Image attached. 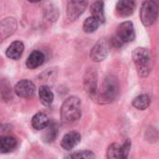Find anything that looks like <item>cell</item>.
Instances as JSON below:
<instances>
[{
	"label": "cell",
	"instance_id": "1",
	"mask_svg": "<svg viewBox=\"0 0 159 159\" xmlns=\"http://www.w3.org/2000/svg\"><path fill=\"white\" fill-rule=\"evenodd\" d=\"M119 95V83L116 77L110 75L104 79L101 87L98 91L92 100L98 104H109L116 99Z\"/></svg>",
	"mask_w": 159,
	"mask_h": 159
},
{
	"label": "cell",
	"instance_id": "2",
	"mask_svg": "<svg viewBox=\"0 0 159 159\" xmlns=\"http://www.w3.org/2000/svg\"><path fill=\"white\" fill-rule=\"evenodd\" d=\"M82 116V102L77 97L67 98L60 109L61 122L65 125H72Z\"/></svg>",
	"mask_w": 159,
	"mask_h": 159
},
{
	"label": "cell",
	"instance_id": "3",
	"mask_svg": "<svg viewBox=\"0 0 159 159\" xmlns=\"http://www.w3.org/2000/svg\"><path fill=\"white\" fill-rule=\"evenodd\" d=\"M132 59L140 77H147L152 68L151 52L146 48H137L132 52Z\"/></svg>",
	"mask_w": 159,
	"mask_h": 159
},
{
	"label": "cell",
	"instance_id": "4",
	"mask_svg": "<svg viewBox=\"0 0 159 159\" xmlns=\"http://www.w3.org/2000/svg\"><path fill=\"white\" fill-rule=\"evenodd\" d=\"M159 15V1L158 0H145L139 11V18L141 23L146 27L152 25Z\"/></svg>",
	"mask_w": 159,
	"mask_h": 159
},
{
	"label": "cell",
	"instance_id": "5",
	"mask_svg": "<svg viewBox=\"0 0 159 159\" xmlns=\"http://www.w3.org/2000/svg\"><path fill=\"white\" fill-rule=\"evenodd\" d=\"M136 32L134 29V25L130 21L124 22L119 25L116 29L115 37L112 39V44L115 47H120L125 43L131 42L135 39Z\"/></svg>",
	"mask_w": 159,
	"mask_h": 159
},
{
	"label": "cell",
	"instance_id": "6",
	"mask_svg": "<svg viewBox=\"0 0 159 159\" xmlns=\"http://www.w3.org/2000/svg\"><path fill=\"white\" fill-rule=\"evenodd\" d=\"M131 149L130 139H126L122 145L111 143L107 150V159H127Z\"/></svg>",
	"mask_w": 159,
	"mask_h": 159
},
{
	"label": "cell",
	"instance_id": "7",
	"mask_svg": "<svg viewBox=\"0 0 159 159\" xmlns=\"http://www.w3.org/2000/svg\"><path fill=\"white\" fill-rule=\"evenodd\" d=\"M89 0H67L66 15L71 22L76 21L86 10Z\"/></svg>",
	"mask_w": 159,
	"mask_h": 159
},
{
	"label": "cell",
	"instance_id": "8",
	"mask_svg": "<svg viewBox=\"0 0 159 159\" xmlns=\"http://www.w3.org/2000/svg\"><path fill=\"white\" fill-rule=\"evenodd\" d=\"M110 44L111 42L107 39H100L91 50V59L94 62L98 63L105 60L108 54L110 53Z\"/></svg>",
	"mask_w": 159,
	"mask_h": 159
},
{
	"label": "cell",
	"instance_id": "9",
	"mask_svg": "<svg viewBox=\"0 0 159 159\" xmlns=\"http://www.w3.org/2000/svg\"><path fill=\"white\" fill-rule=\"evenodd\" d=\"M15 94L24 98H30L36 93V85L30 80H21L14 86Z\"/></svg>",
	"mask_w": 159,
	"mask_h": 159
},
{
	"label": "cell",
	"instance_id": "10",
	"mask_svg": "<svg viewBox=\"0 0 159 159\" xmlns=\"http://www.w3.org/2000/svg\"><path fill=\"white\" fill-rule=\"evenodd\" d=\"M84 85L85 91L88 93L90 98L92 99L97 91H98V75L97 72L93 69H88L85 72L84 78Z\"/></svg>",
	"mask_w": 159,
	"mask_h": 159
},
{
	"label": "cell",
	"instance_id": "11",
	"mask_svg": "<svg viewBox=\"0 0 159 159\" xmlns=\"http://www.w3.org/2000/svg\"><path fill=\"white\" fill-rule=\"evenodd\" d=\"M17 29V22L14 18H6L0 22V43L11 36Z\"/></svg>",
	"mask_w": 159,
	"mask_h": 159
},
{
	"label": "cell",
	"instance_id": "12",
	"mask_svg": "<svg viewBox=\"0 0 159 159\" xmlns=\"http://www.w3.org/2000/svg\"><path fill=\"white\" fill-rule=\"evenodd\" d=\"M81 139H82V136L79 132L77 131H70L68 133H66L62 140H61V147L64 149V150H66V151H70L72 150L74 147H76L80 142H81Z\"/></svg>",
	"mask_w": 159,
	"mask_h": 159
},
{
	"label": "cell",
	"instance_id": "13",
	"mask_svg": "<svg viewBox=\"0 0 159 159\" xmlns=\"http://www.w3.org/2000/svg\"><path fill=\"white\" fill-rule=\"evenodd\" d=\"M136 9V0H119L116 4V12L121 17H128Z\"/></svg>",
	"mask_w": 159,
	"mask_h": 159
},
{
	"label": "cell",
	"instance_id": "14",
	"mask_svg": "<svg viewBox=\"0 0 159 159\" xmlns=\"http://www.w3.org/2000/svg\"><path fill=\"white\" fill-rule=\"evenodd\" d=\"M24 51H25L24 43L20 40H15L8 47V49L6 51V55L10 59L18 60L23 55Z\"/></svg>",
	"mask_w": 159,
	"mask_h": 159
},
{
	"label": "cell",
	"instance_id": "15",
	"mask_svg": "<svg viewBox=\"0 0 159 159\" xmlns=\"http://www.w3.org/2000/svg\"><path fill=\"white\" fill-rule=\"evenodd\" d=\"M18 145V141L14 137L0 136V152L9 153L13 152Z\"/></svg>",
	"mask_w": 159,
	"mask_h": 159
},
{
	"label": "cell",
	"instance_id": "16",
	"mask_svg": "<svg viewBox=\"0 0 159 159\" xmlns=\"http://www.w3.org/2000/svg\"><path fill=\"white\" fill-rule=\"evenodd\" d=\"M45 61V55L40 51H33L26 60V66L29 69H35L40 66Z\"/></svg>",
	"mask_w": 159,
	"mask_h": 159
},
{
	"label": "cell",
	"instance_id": "17",
	"mask_svg": "<svg viewBox=\"0 0 159 159\" xmlns=\"http://www.w3.org/2000/svg\"><path fill=\"white\" fill-rule=\"evenodd\" d=\"M39 100H40L41 104L46 106V107L51 106L52 104L53 98H54V96H53L52 89L47 85H42L39 87Z\"/></svg>",
	"mask_w": 159,
	"mask_h": 159
},
{
	"label": "cell",
	"instance_id": "18",
	"mask_svg": "<svg viewBox=\"0 0 159 159\" xmlns=\"http://www.w3.org/2000/svg\"><path fill=\"white\" fill-rule=\"evenodd\" d=\"M31 124H32V126L36 130H43L49 125L50 120L45 113L38 112L37 114H35L33 116V118L31 120Z\"/></svg>",
	"mask_w": 159,
	"mask_h": 159
},
{
	"label": "cell",
	"instance_id": "19",
	"mask_svg": "<svg viewBox=\"0 0 159 159\" xmlns=\"http://www.w3.org/2000/svg\"><path fill=\"white\" fill-rule=\"evenodd\" d=\"M91 13L92 16L95 17L100 25L105 23L106 17H105V12H104V3L101 0H98L92 6H91Z\"/></svg>",
	"mask_w": 159,
	"mask_h": 159
},
{
	"label": "cell",
	"instance_id": "20",
	"mask_svg": "<svg viewBox=\"0 0 159 159\" xmlns=\"http://www.w3.org/2000/svg\"><path fill=\"white\" fill-rule=\"evenodd\" d=\"M150 104H151V99H150L149 96H147V95H139V96L136 97L132 101L133 107L139 111L146 110L150 106Z\"/></svg>",
	"mask_w": 159,
	"mask_h": 159
},
{
	"label": "cell",
	"instance_id": "21",
	"mask_svg": "<svg viewBox=\"0 0 159 159\" xmlns=\"http://www.w3.org/2000/svg\"><path fill=\"white\" fill-rule=\"evenodd\" d=\"M95 152L90 150H83L66 154L64 159H95Z\"/></svg>",
	"mask_w": 159,
	"mask_h": 159
},
{
	"label": "cell",
	"instance_id": "22",
	"mask_svg": "<svg viewBox=\"0 0 159 159\" xmlns=\"http://www.w3.org/2000/svg\"><path fill=\"white\" fill-rule=\"evenodd\" d=\"M46 128L47 129L44 132V135L42 137L43 138V140L45 142H47V143L52 142L56 139V137L58 135V128H57V126H56L55 124L51 123V122H50L49 125Z\"/></svg>",
	"mask_w": 159,
	"mask_h": 159
},
{
	"label": "cell",
	"instance_id": "23",
	"mask_svg": "<svg viewBox=\"0 0 159 159\" xmlns=\"http://www.w3.org/2000/svg\"><path fill=\"white\" fill-rule=\"evenodd\" d=\"M99 25H100V23L95 17L90 16L87 19H85V21L84 22L83 28L85 33H94L95 31L98 30Z\"/></svg>",
	"mask_w": 159,
	"mask_h": 159
},
{
	"label": "cell",
	"instance_id": "24",
	"mask_svg": "<svg viewBox=\"0 0 159 159\" xmlns=\"http://www.w3.org/2000/svg\"><path fill=\"white\" fill-rule=\"evenodd\" d=\"M0 96L4 99H11V84L7 80L0 81Z\"/></svg>",
	"mask_w": 159,
	"mask_h": 159
},
{
	"label": "cell",
	"instance_id": "25",
	"mask_svg": "<svg viewBox=\"0 0 159 159\" xmlns=\"http://www.w3.org/2000/svg\"><path fill=\"white\" fill-rule=\"evenodd\" d=\"M29 2H31V3H38V2H40V1H42V0H28Z\"/></svg>",
	"mask_w": 159,
	"mask_h": 159
}]
</instances>
